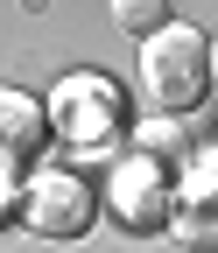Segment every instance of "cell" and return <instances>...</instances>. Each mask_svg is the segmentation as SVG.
Instances as JSON below:
<instances>
[{"mask_svg": "<svg viewBox=\"0 0 218 253\" xmlns=\"http://www.w3.org/2000/svg\"><path fill=\"white\" fill-rule=\"evenodd\" d=\"M211 78H218V56H211V36H197V28L169 21L162 36L141 42V84H148L155 113H169V120L197 113L211 99Z\"/></svg>", "mask_w": 218, "mask_h": 253, "instance_id": "obj_1", "label": "cell"}, {"mask_svg": "<svg viewBox=\"0 0 218 253\" xmlns=\"http://www.w3.org/2000/svg\"><path fill=\"white\" fill-rule=\"evenodd\" d=\"M120 126H127V106H120V84L113 78H64L49 99V134L64 141L85 162H106Z\"/></svg>", "mask_w": 218, "mask_h": 253, "instance_id": "obj_2", "label": "cell"}, {"mask_svg": "<svg viewBox=\"0 0 218 253\" xmlns=\"http://www.w3.org/2000/svg\"><path fill=\"white\" fill-rule=\"evenodd\" d=\"M21 218L43 239H85L91 225H99V190H91L78 169H43L21 190Z\"/></svg>", "mask_w": 218, "mask_h": 253, "instance_id": "obj_3", "label": "cell"}, {"mask_svg": "<svg viewBox=\"0 0 218 253\" xmlns=\"http://www.w3.org/2000/svg\"><path fill=\"white\" fill-rule=\"evenodd\" d=\"M49 148V113L28 99V91L14 84H0V169L21 176V169H36V155Z\"/></svg>", "mask_w": 218, "mask_h": 253, "instance_id": "obj_4", "label": "cell"}, {"mask_svg": "<svg viewBox=\"0 0 218 253\" xmlns=\"http://www.w3.org/2000/svg\"><path fill=\"white\" fill-rule=\"evenodd\" d=\"M113 211L127 218L134 232H155V225H162V218H176L162 162H148V155H134V162L120 169V176H113Z\"/></svg>", "mask_w": 218, "mask_h": 253, "instance_id": "obj_5", "label": "cell"}, {"mask_svg": "<svg viewBox=\"0 0 218 253\" xmlns=\"http://www.w3.org/2000/svg\"><path fill=\"white\" fill-rule=\"evenodd\" d=\"M176 239L190 246V253H218V162L197 169V183L183 190V204H176Z\"/></svg>", "mask_w": 218, "mask_h": 253, "instance_id": "obj_6", "label": "cell"}, {"mask_svg": "<svg viewBox=\"0 0 218 253\" xmlns=\"http://www.w3.org/2000/svg\"><path fill=\"white\" fill-rule=\"evenodd\" d=\"M113 21L120 28H127V36H162V28H169V0H113Z\"/></svg>", "mask_w": 218, "mask_h": 253, "instance_id": "obj_7", "label": "cell"}, {"mask_svg": "<svg viewBox=\"0 0 218 253\" xmlns=\"http://www.w3.org/2000/svg\"><path fill=\"white\" fill-rule=\"evenodd\" d=\"M7 211H21V197H14V176L0 169V218H7Z\"/></svg>", "mask_w": 218, "mask_h": 253, "instance_id": "obj_8", "label": "cell"}]
</instances>
